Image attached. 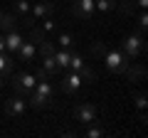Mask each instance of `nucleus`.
<instances>
[{"label": "nucleus", "instance_id": "f257e3e1", "mask_svg": "<svg viewBox=\"0 0 148 138\" xmlns=\"http://www.w3.org/2000/svg\"><path fill=\"white\" fill-rule=\"evenodd\" d=\"M49 101H52V84L47 81V77L45 79H37L35 89H32V106L45 109Z\"/></svg>", "mask_w": 148, "mask_h": 138}, {"label": "nucleus", "instance_id": "f03ea898", "mask_svg": "<svg viewBox=\"0 0 148 138\" xmlns=\"http://www.w3.org/2000/svg\"><path fill=\"white\" fill-rule=\"evenodd\" d=\"M101 59L106 62V69H109V72H116V74H123V69L131 64V59H128L121 49H106V54Z\"/></svg>", "mask_w": 148, "mask_h": 138}, {"label": "nucleus", "instance_id": "7ed1b4c3", "mask_svg": "<svg viewBox=\"0 0 148 138\" xmlns=\"http://www.w3.org/2000/svg\"><path fill=\"white\" fill-rule=\"evenodd\" d=\"M123 54H126L128 59H138L143 52H146V40H143V35H128L126 40H123Z\"/></svg>", "mask_w": 148, "mask_h": 138}, {"label": "nucleus", "instance_id": "20e7f679", "mask_svg": "<svg viewBox=\"0 0 148 138\" xmlns=\"http://www.w3.org/2000/svg\"><path fill=\"white\" fill-rule=\"evenodd\" d=\"M35 84H37V77L30 74V72H17V74L12 77V86H15L17 96H27L32 89H35Z\"/></svg>", "mask_w": 148, "mask_h": 138}, {"label": "nucleus", "instance_id": "39448f33", "mask_svg": "<svg viewBox=\"0 0 148 138\" xmlns=\"http://www.w3.org/2000/svg\"><path fill=\"white\" fill-rule=\"evenodd\" d=\"M54 10V3H49V0H42V3H37L35 8H30V15L22 17V22H25L27 27L35 25V20H45V17H49Z\"/></svg>", "mask_w": 148, "mask_h": 138}, {"label": "nucleus", "instance_id": "423d86ee", "mask_svg": "<svg viewBox=\"0 0 148 138\" xmlns=\"http://www.w3.org/2000/svg\"><path fill=\"white\" fill-rule=\"evenodd\" d=\"M74 3V8H72V12H74V17H79V20H91V15H94V0H72Z\"/></svg>", "mask_w": 148, "mask_h": 138}, {"label": "nucleus", "instance_id": "0eeeda50", "mask_svg": "<svg viewBox=\"0 0 148 138\" xmlns=\"http://www.w3.org/2000/svg\"><path fill=\"white\" fill-rule=\"evenodd\" d=\"M74 118L82 123H94L96 121V106L94 104H79L77 111H74Z\"/></svg>", "mask_w": 148, "mask_h": 138}, {"label": "nucleus", "instance_id": "6e6552de", "mask_svg": "<svg viewBox=\"0 0 148 138\" xmlns=\"http://www.w3.org/2000/svg\"><path fill=\"white\" fill-rule=\"evenodd\" d=\"M25 109H27L25 96H12V99L5 101V113H8V116H22Z\"/></svg>", "mask_w": 148, "mask_h": 138}, {"label": "nucleus", "instance_id": "1a4fd4ad", "mask_svg": "<svg viewBox=\"0 0 148 138\" xmlns=\"http://www.w3.org/2000/svg\"><path fill=\"white\" fill-rule=\"evenodd\" d=\"M62 89L67 91V94L79 91V89H82V77H79V72H72V74L64 77V79H62Z\"/></svg>", "mask_w": 148, "mask_h": 138}, {"label": "nucleus", "instance_id": "9d476101", "mask_svg": "<svg viewBox=\"0 0 148 138\" xmlns=\"http://www.w3.org/2000/svg\"><path fill=\"white\" fill-rule=\"evenodd\" d=\"M12 52H0V79L5 81V79H10V74H12Z\"/></svg>", "mask_w": 148, "mask_h": 138}, {"label": "nucleus", "instance_id": "9b49d317", "mask_svg": "<svg viewBox=\"0 0 148 138\" xmlns=\"http://www.w3.org/2000/svg\"><path fill=\"white\" fill-rule=\"evenodd\" d=\"M22 35L17 30H12V32H5V52H12L15 54L17 49H20V44H22Z\"/></svg>", "mask_w": 148, "mask_h": 138}, {"label": "nucleus", "instance_id": "f8f14e48", "mask_svg": "<svg viewBox=\"0 0 148 138\" xmlns=\"http://www.w3.org/2000/svg\"><path fill=\"white\" fill-rule=\"evenodd\" d=\"M32 57H35V42H30V40H22L20 49H17V59H20L22 64H27Z\"/></svg>", "mask_w": 148, "mask_h": 138}, {"label": "nucleus", "instance_id": "ddd939ff", "mask_svg": "<svg viewBox=\"0 0 148 138\" xmlns=\"http://www.w3.org/2000/svg\"><path fill=\"white\" fill-rule=\"evenodd\" d=\"M123 74L128 77V81H143L146 79V67H143V64H136V67H131V64H128L126 69H123Z\"/></svg>", "mask_w": 148, "mask_h": 138}, {"label": "nucleus", "instance_id": "4468645a", "mask_svg": "<svg viewBox=\"0 0 148 138\" xmlns=\"http://www.w3.org/2000/svg\"><path fill=\"white\" fill-rule=\"evenodd\" d=\"M54 62H57V67L59 69H67L69 67V57H72V49L69 47H62V49H54Z\"/></svg>", "mask_w": 148, "mask_h": 138}, {"label": "nucleus", "instance_id": "2eb2a0df", "mask_svg": "<svg viewBox=\"0 0 148 138\" xmlns=\"http://www.w3.org/2000/svg\"><path fill=\"white\" fill-rule=\"evenodd\" d=\"M17 25V17L15 15H8V12H3L0 15V30H5V32H12Z\"/></svg>", "mask_w": 148, "mask_h": 138}, {"label": "nucleus", "instance_id": "dca6fc26", "mask_svg": "<svg viewBox=\"0 0 148 138\" xmlns=\"http://www.w3.org/2000/svg\"><path fill=\"white\" fill-rule=\"evenodd\" d=\"M30 3H27V0H17L15 5H12V15L15 17H25V15H30Z\"/></svg>", "mask_w": 148, "mask_h": 138}, {"label": "nucleus", "instance_id": "f3484780", "mask_svg": "<svg viewBox=\"0 0 148 138\" xmlns=\"http://www.w3.org/2000/svg\"><path fill=\"white\" fill-rule=\"evenodd\" d=\"M79 77H82V84H94V81H96V72H91L86 64L79 69Z\"/></svg>", "mask_w": 148, "mask_h": 138}, {"label": "nucleus", "instance_id": "a211bd4d", "mask_svg": "<svg viewBox=\"0 0 148 138\" xmlns=\"http://www.w3.org/2000/svg\"><path fill=\"white\" fill-rule=\"evenodd\" d=\"M94 8L99 12H111L116 8V0H94Z\"/></svg>", "mask_w": 148, "mask_h": 138}, {"label": "nucleus", "instance_id": "6ab92c4d", "mask_svg": "<svg viewBox=\"0 0 148 138\" xmlns=\"http://www.w3.org/2000/svg\"><path fill=\"white\" fill-rule=\"evenodd\" d=\"M30 42H45V30L30 25Z\"/></svg>", "mask_w": 148, "mask_h": 138}, {"label": "nucleus", "instance_id": "aec40b11", "mask_svg": "<svg viewBox=\"0 0 148 138\" xmlns=\"http://www.w3.org/2000/svg\"><path fill=\"white\" fill-rule=\"evenodd\" d=\"M82 67H84V59H82L79 54H74V52H72V57H69V67H67V69H72V72H79Z\"/></svg>", "mask_w": 148, "mask_h": 138}, {"label": "nucleus", "instance_id": "412c9836", "mask_svg": "<svg viewBox=\"0 0 148 138\" xmlns=\"http://www.w3.org/2000/svg\"><path fill=\"white\" fill-rule=\"evenodd\" d=\"M45 59V62H42V69H45V72H47V74H54V72H57V62H54V57H42Z\"/></svg>", "mask_w": 148, "mask_h": 138}, {"label": "nucleus", "instance_id": "4be33fe9", "mask_svg": "<svg viewBox=\"0 0 148 138\" xmlns=\"http://www.w3.org/2000/svg\"><path fill=\"white\" fill-rule=\"evenodd\" d=\"M40 54H42V57H52V54H54V44L47 42V40L40 42Z\"/></svg>", "mask_w": 148, "mask_h": 138}, {"label": "nucleus", "instance_id": "5701e85b", "mask_svg": "<svg viewBox=\"0 0 148 138\" xmlns=\"http://www.w3.org/2000/svg\"><path fill=\"white\" fill-rule=\"evenodd\" d=\"M91 54L104 57V54H106V44H104V42H94V44H91Z\"/></svg>", "mask_w": 148, "mask_h": 138}, {"label": "nucleus", "instance_id": "b1692460", "mask_svg": "<svg viewBox=\"0 0 148 138\" xmlns=\"http://www.w3.org/2000/svg\"><path fill=\"white\" fill-rule=\"evenodd\" d=\"M57 42H59V47H72V44H74V40H72V35H67V32H62Z\"/></svg>", "mask_w": 148, "mask_h": 138}, {"label": "nucleus", "instance_id": "393cba45", "mask_svg": "<svg viewBox=\"0 0 148 138\" xmlns=\"http://www.w3.org/2000/svg\"><path fill=\"white\" fill-rule=\"evenodd\" d=\"M86 136H89V138H101V136H104V128H99V126H89Z\"/></svg>", "mask_w": 148, "mask_h": 138}, {"label": "nucleus", "instance_id": "a878e982", "mask_svg": "<svg viewBox=\"0 0 148 138\" xmlns=\"http://www.w3.org/2000/svg\"><path fill=\"white\" fill-rule=\"evenodd\" d=\"M136 22H138V27H141V30H146V25H148V17H146V10H141V12H138Z\"/></svg>", "mask_w": 148, "mask_h": 138}, {"label": "nucleus", "instance_id": "bb28decb", "mask_svg": "<svg viewBox=\"0 0 148 138\" xmlns=\"http://www.w3.org/2000/svg\"><path fill=\"white\" fill-rule=\"evenodd\" d=\"M45 25H42V30H47V32H52L54 30V27H57V22H54V17H45Z\"/></svg>", "mask_w": 148, "mask_h": 138}, {"label": "nucleus", "instance_id": "cd10ccee", "mask_svg": "<svg viewBox=\"0 0 148 138\" xmlns=\"http://www.w3.org/2000/svg\"><path fill=\"white\" fill-rule=\"evenodd\" d=\"M136 109H138V111H146V94H138L136 96Z\"/></svg>", "mask_w": 148, "mask_h": 138}, {"label": "nucleus", "instance_id": "c85d7f7f", "mask_svg": "<svg viewBox=\"0 0 148 138\" xmlns=\"http://www.w3.org/2000/svg\"><path fill=\"white\" fill-rule=\"evenodd\" d=\"M133 5L141 8V10H146V8H148V0H133Z\"/></svg>", "mask_w": 148, "mask_h": 138}, {"label": "nucleus", "instance_id": "c756f323", "mask_svg": "<svg viewBox=\"0 0 148 138\" xmlns=\"http://www.w3.org/2000/svg\"><path fill=\"white\" fill-rule=\"evenodd\" d=\"M0 52H5V37L0 35Z\"/></svg>", "mask_w": 148, "mask_h": 138}, {"label": "nucleus", "instance_id": "7c9ffc66", "mask_svg": "<svg viewBox=\"0 0 148 138\" xmlns=\"http://www.w3.org/2000/svg\"><path fill=\"white\" fill-rule=\"evenodd\" d=\"M0 89H3V79H0Z\"/></svg>", "mask_w": 148, "mask_h": 138}, {"label": "nucleus", "instance_id": "2f4dec72", "mask_svg": "<svg viewBox=\"0 0 148 138\" xmlns=\"http://www.w3.org/2000/svg\"><path fill=\"white\" fill-rule=\"evenodd\" d=\"M64 3H72V0H64Z\"/></svg>", "mask_w": 148, "mask_h": 138}, {"label": "nucleus", "instance_id": "473e14b6", "mask_svg": "<svg viewBox=\"0 0 148 138\" xmlns=\"http://www.w3.org/2000/svg\"><path fill=\"white\" fill-rule=\"evenodd\" d=\"M0 15H3V10H0Z\"/></svg>", "mask_w": 148, "mask_h": 138}]
</instances>
